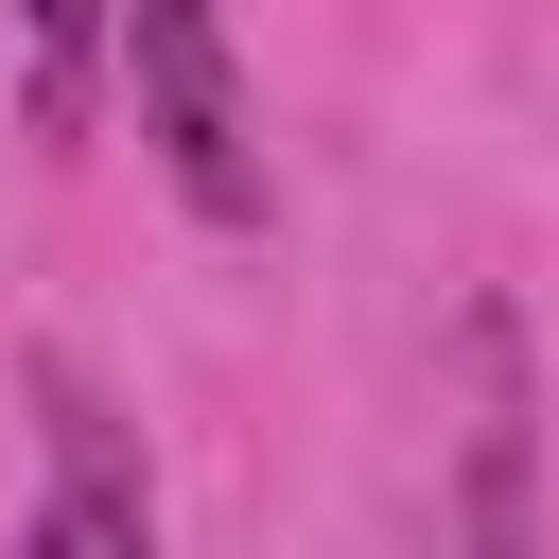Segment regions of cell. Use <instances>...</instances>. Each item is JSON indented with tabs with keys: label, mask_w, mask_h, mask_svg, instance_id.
I'll return each mask as SVG.
<instances>
[{
	"label": "cell",
	"mask_w": 559,
	"mask_h": 559,
	"mask_svg": "<svg viewBox=\"0 0 559 559\" xmlns=\"http://www.w3.org/2000/svg\"><path fill=\"white\" fill-rule=\"evenodd\" d=\"M105 52L140 87L157 175L192 192V227H262V122H245V35L227 0H105Z\"/></svg>",
	"instance_id": "6da1fadb"
},
{
	"label": "cell",
	"mask_w": 559,
	"mask_h": 559,
	"mask_svg": "<svg viewBox=\"0 0 559 559\" xmlns=\"http://www.w3.org/2000/svg\"><path fill=\"white\" fill-rule=\"evenodd\" d=\"M35 437H52V489H35V559H140V542H157V489H140L122 419L87 402V367H35Z\"/></svg>",
	"instance_id": "7a4b0ae2"
},
{
	"label": "cell",
	"mask_w": 559,
	"mask_h": 559,
	"mask_svg": "<svg viewBox=\"0 0 559 559\" xmlns=\"http://www.w3.org/2000/svg\"><path fill=\"white\" fill-rule=\"evenodd\" d=\"M17 17V70H35V122L70 140L87 122V70H105V0H0Z\"/></svg>",
	"instance_id": "3957f363"
}]
</instances>
